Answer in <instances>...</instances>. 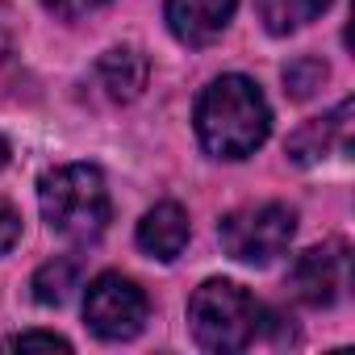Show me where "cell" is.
Listing matches in <instances>:
<instances>
[{
	"label": "cell",
	"instance_id": "1",
	"mask_svg": "<svg viewBox=\"0 0 355 355\" xmlns=\"http://www.w3.org/2000/svg\"><path fill=\"white\" fill-rule=\"evenodd\" d=\"M272 134V109L255 80L222 76L197 101V138L214 159H247Z\"/></svg>",
	"mask_w": 355,
	"mask_h": 355
},
{
	"label": "cell",
	"instance_id": "2",
	"mask_svg": "<svg viewBox=\"0 0 355 355\" xmlns=\"http://www.w3.org/2000/svg\"><path fill=\"white\" fill-rule=\"evenodd\" d=\"M38 205L46 226L67 243H92L109 226V189L92 163H63L38 180Z\"/></svg>",
	"mask_w": 355,
	"mask_h": 355
},
{
	"label": "cell",
	"instance_id": "3",
	"mask_svg": "<svg viewBox=\"0 0 355 355\" xmlns=\"http://www.w3.org/2000/svg\"><path fill=\"white\" fill-rule=\"evenodd\" d=\"M268 322H272V313L234 280H205L189 301L193 338L214 355L247 351L263 334Z\"/></svg>",
	"mask_w": 355,
	"mask_h": 355
},
{
	"label": "cell",
	"instance_id": "4",
	"mask_svg": "<svg viewBox=\"0 0 355 355\" xmlns=\"http://www.w3.org/2000/svg\"><path fill=\"white\" fill-rule=\"evenodd\" d=\"M297 234V214L280 201H268V205H247V209H234L222 218L218 226V239H222V251L239 263H272L276 255L288 251Z\"/></svg>",
	"mask_w": 355,
	"mask_h": 355
},
{
	"label": "cell",
	"instance_id": "5",
	"mask_svg": "<svg viewBox=\"0 0 355 355\" xmlns=\"http://www.w3.org/2000/svg\"><path fill=\"white\" fill-rule=\"evenodd\" d=\"M146 318H150L146 293H142L130 276H121V272H101V276L88 284V293H84V322H88V330H92L96 338H105V343H125V338H134V334L146 326Z\"/></svg>",
	"mask_w": 355,
	"mask_h": 355
},
{
	"label": "cell",
	"instance_id": "6",
	"mask_svg": "<svg viewBox=\"0 0 355 355\" xmlns=\"http://www.w3.org/2000/svg\"><path fill=\"white\" fill-rule=\"evenodd\" d=\"M351 284V251L343 239H330L322 247H309L297 255L293 272H288V288L301 305H334Z\"/></svg>",
	"mask_w": 355,
	"mask_h": 355
},
{
	"label": "cell",
	"instance_id": "7",
	"mask_svg": "<svg viewBox=\"0 0 355 355\" xmlns=\"http://www.w3.org/2000/svg\"><path fill=\"white\" fill-rule=\"evenodd\" d=\"M351 113H355V105H351V96H347V101H338L330 113L305 121V125L288 138V159L301 163V167H309V163H322V159H330V155H347V150H351Z\"/></svg>",
	"mask_w": 355,
	"mask_h": 355
},
{
	"label": "cell",
	"instance_id": "8",
	"mask_svg": "<svg viewBox=\"0 0 355 355\" xmlns=\"http://www.w3.org/2000/svg\"><path fill=\"white\" fill-rule=\"evenodd\" d=\"M239 0H167V30L184 46H209L234 17Z\"/></svg>",
	"mask_w": 355,
	"mask_h": 355
},
{
	"label": "cell",
	"instance_id": "9",
	"mask_svg": "<svg viewBox=\"0 0 355 355\" xmlns=\"http://www.w3.org/2000/svg\"><path fill=\"white\" fill-rule=\"evenodd\" d=\"M146 59L134 51V46H117V51H105L92 67V88L109 101V105H130L142 96L146 88Z\"/></svg>",
	"mask_w": 355,
	"mask_h": 355
},
{
	"label": "cell",
	"instance_id": "10",
	"mask_svg": "<svg viewBox=\"0 0 355 355\" xmlns=\"http://www.w3.org/2000/svg\"><path fill=\"white\" fill-rule=\"evenodd\" d=\"M138 247L159 259V263H171L189 247V214L175 205V201H159L155 209L142 214L138 222Z\"/></svg>",
	"mask_w": 355,
	"mask_h": 355
},
{
	"label": "cell",
	"instance_id": "11",
	"mask_svg": "<svg viewBox=\"0 0 355 355\" xmlns=\"http://www.w3.org/2000/svg\"><path fill=\"white\" fill-rule=\"evenodd\" d=\"M80 288V259L76 255H55L34 272V301L38 305H63Z\"/></svg>",
	"mask_w": 355,
	"mask_h": 355
},
{
	"label": "cell",
	"instance_id": "12",
	"mask_svg": "<svg viewBox=\"0 0 355 355\" xmlns=\"http://www.w3.org/2000/svg\"><path fill=\"white\" fill-rule=\"evenodd\" d=\"M326 5L330 0H255L259 21L272 34H293V30L309 26L318 13H326Z\"/></svg>",
	"mask_w": 355,
	"mask_h": 355
},
{
	"label": "cell",
	"instance_id": "13",
	"mask_svg": "<svg viewBox=\"0 0 355 355\" xmlns=\"http://www.w3.org/2000/svg\"><path fill=\"white\" fill-rule=\"evenodd\" d=\"M326 76H330V67H326L322 59L301 55V59H293V63L284 67V88H288L293 101H305V96H313V92L326 84Z\"/></svg>",
	"mask_w": 355,
	"mask_h": 355
},
{
	"label": "cell",
	"instance_id": "14",
	"mask_svg": "<svg viewBox=\"0 0 355 355\" xmlns=\"http://www.w3.org/2000/svg\"><path fill=\"white\" fill-rule=\"evenodd\" d=\"M5 351H71V343L51 330H21V334L5 338Z\"/></svg>",
	"mask_w": 355,
	"mask_h": 355
},
{
	"label": "cell",
	"instance_id": "15",
	"mask_svg": "<svg viewBox=\"0 0 355 355\" xmlns=\"http://www.w3.org/2000/svg\"><path fill=\"white\" fill-rule=\"evenodd\" d=\"M17 239H21V214L9 201H0V255H9Z\"/></svg>",
	"mask_w": 355,
	"mask_h": 355
},
{
	"label": "cell",
	"instance_id": "16",
	"mask_svg": "<svg viewBox=\"0 0 355 355\" xmlns=\"http://www.w3.org/2000/svg\"><path fill=\"white\" fill-rule=\"evenodd\" d=\"M42 5H46L55 17H63V21H76V17H84V13L105 9L109 0H42Z\"/></svg>",
	"mask_w": 355,
	"mask_h": 355
},
{
	"label": "cell",
	"instance_id": "17",
	"mask_svg": "<svg viewBox=\"0 0 355 355\" xmlns=\"http://www.w3.org/2000/svg\"><path fill=\"white\" fill-rule=\"evenodd\" d=\"M5 163H9V142L0 138V167H5Z\"/></svg>",
	"mask_w": 355,
	"mask_h": 355
}]
</instances>
